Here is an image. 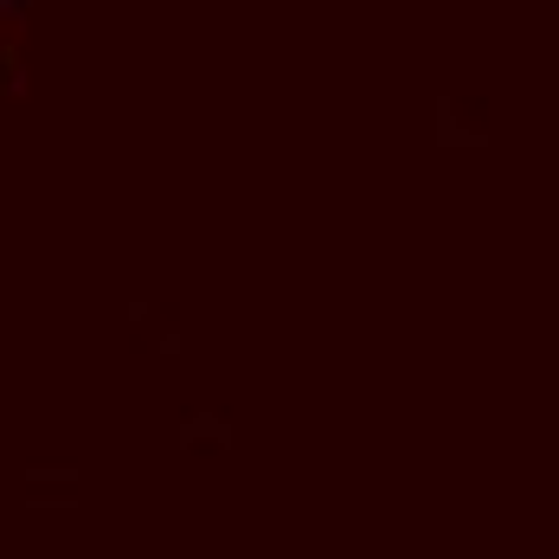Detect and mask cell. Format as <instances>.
Masks as SVG:
<instances>
[{
	"label": "cell",
	"instance_id": "obj_1",
	"mask_svg": "<svg viewBox=\"0 0 559 559\" xmlns=\"http://www.w3.org/2000/svg\"><path fill=\"white\" fill-rule=\"evenodd\" d=\"M0 7H7V0H0Z\"/></svg>",
	"mask_w": 559,
	"mask_h": 559
}]
</instances>
